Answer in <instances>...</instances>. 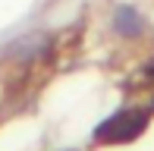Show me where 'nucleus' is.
Here are the masks:
<instances>
[{
	"instance_id": "nucleus-2",
	"label": "nucleus",
	"mask_w": 154,
	"mask_h": 151,
	"mask_svg": "<svg viewBox=\"0 0 154 151\" xmlns=\"http://www.w3.org/2000/svg\"><path fill=\"white\" fill-rule=\"evenodd\" d=\"M113 25H116L120 35H138V32H142V19H138V13L132 10V6H120V10H116Z\"/></svg>"
},
{
	"instance_id": "nucleus-4",
	"label": "nucleus",
	"mask_w": 154,
	"mask_h": 151,
	"mask_svg": "<svg viewBox=\"0 0 154 151\" xmlns=\"http://www.w3.org/2000/svg\"><path fill=\"white\" fill-rule=\"evenodd\" d=\"M151 107H154V104H151Z\"/></svg>"
},
{
	"instance_id": "nucleus-3",
	"label": "nucleus",
	"mask_w": 154,
	"mask_h": 151,
	"mask_svg": "<svg viewBox=\"0 0 154 151\" xmlns=\"http://www.w3.org/2000/svg\"><path fill=\"white\" fill-rule=\"evenodd\" d=\"M148 76H151V79H154V63H151V66H148Z\"/></svg>"
},
{
	"instance_id": "nucleus-1",
	"label": "nucleus",
	"mask_w": 154,
	"mask_h": 151,
	"mask_svg": "<svg viewBox=\"0 0 154 151\" xmlns=\"http://www.w3.org/2000/svg\"><path fill=\"white\" fill-rule=\"evenodd\" d=\"M148 126V113L142 110H123L110 120H104L101 126L94 129V142H104V145H123V142H132L145 132Z\"/></svg>"
}]
</instances>
